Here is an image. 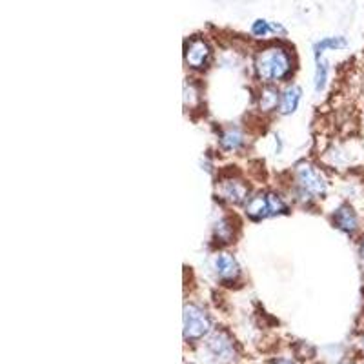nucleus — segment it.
Listing matches in <instances>:
<instances>
[{"label":"nucleus","instance_id":"6e6552de","mask_svg":"<svg viewBox=\"0 0 364 364\" xmlns=\"http://www.w3.org/2000/svg\"><path fill=\"white\" fill-rule=\"evenodd\" d=\"M213 269H215L217 277L220 281H233L239 275V264L233 259L232 255L228 253H219V255L213 259Z\"/></svg>","mask_w":364,"mask_h":364},{"label":"nucleus","instance_id":"4468645a","mask_svg":"<svg viewBox=\"0 0 364 364\" xmlns=\"http://www.w3.org/2000/svg\"><path fill=\"white\" fill-rule=\"evenodd\" d=\"M279 100H281V95H279V91L273 90V87H268V90L262 91L261 108L264 109V112H272V109H277Z\"/></svg>","mask_w":364,"mask_h":364},{"label":"nucleus","instance_id":"9d476101","mask_svg":"<svg viewBox=\"0 0 364 364\" xmlns=\"http://www.w3.org/2000/svg\"><path fill=\"white\" fill-rule=\"evenodd\" d=\"M301 87H286L281 93V100H279V113H281V115H291V113H295V109L299 108V102H301Z\"/></svg>","mask_w":364,"mask_h":364},{"label":"nucleus","instance_id":"9b49d317","mask_svg":"<svg viewBox=\"0 0 364 364\" xmlns=\"http://www.w3.org/2000/svg\"><path fill=\"white\" fill-rule=\"evenodd\" d=\"M242 144H245V136L237 128L226 129L223 136H220V148L226 149V151H235Z\"/></svg>","mask_w":364,"mask_h":364},{"label":"nucleus","instance_id":"f03ea898","mask_svg":"<svg viewBox=\"0 0 364 364\" xmlns=\"http://www.w3.org/2000/svg\"><path fill=\"white\" fill-rule=\"evenodd\" d=\"M286 210H288L286 204L275 193H257L255 197H250L246 203V215L255 220L281 215V213H286Z\"/></svg>","mask_w":364,"mask_h":364},{"label":"nucleus","instance_id":"f3484780","mask_svg":"<svg viewBox=\"0 0 364 364\" xmlns=\"http://www.w3.org/2000/svg\"><path fill=\"white\" fill-rule=\"evenodd\" d=\"M273 364H295V363H294V360H290V359H277Z\"/></svg>","mask_w":364,"mask_h":364},{"label":"nucleus","instance_id":"dca6fc26","mask_svg":"<svg viewBox=\"0 0 364 364\" xmlns=\"http://www.w3.org/2000/svg\"><path fill=\"white\" fill-rule=\"evenodd\" d=\"M359 255H360V261L364 262V235H363V239H360V242H359Z\"/></svg>","mask_w":364,"mask_h":364},{"label":"nucleus","instance_id":"39448f33","mask_svg":"<svg viewBox=\"0 0 364 364\" xmlns=\"http://www.w3.org/2000/svg\"><path fill=\"white\" fill-rule=\"evenodd\" d=\"M210 46L203 38H191L186 44V50H184V60L190 68L193 70H203L206 68L208 60H210Z\"/></svg>","mask_w":364,"mask_h":364},{"label":"nucleus","instance_id":"f8f14e48","mask_svg":"<svg viewBox=\"0 0 364 364\" xmlns=\"http://www.w3.org/2000/svg\"><path fill=\"white\" fill-rule=\"evenodd\" d=\"M346 44H348L346 38L343 37L323 38V41L317 42V44L314 46L315 58H321V55H323L326 50H343V48H346Z\"/></svg>","mask_w":364,"mask_h":364},{"label":"nucleus","instance_id":"0eeeda50","mask_svg":"<svg viewBox=\"0 0 364 364\" xmlns=\"http://www.w3.org/2000/svg\"><path fill=\"white\" fill-rule=\"evenodd\" d=\"M333 226L348 235H353L359 230V217H357L355 210L350 204H343L337 208L333 213Z\"/></svg>","mask_w":364,"mask_h":364},{"label":"nucleus","instance_id":"1a4fd4ad","mask_svg":"<svg viewBox=\"0 0 364 364\" xmlns=\"http://www.w3.org/2000/svg\"><path fill=\"white\" fill-rule=\"evenodd\" d=\"M220 195H223V199H226L228 203L240 204L248 199V188H246L245 182L230 178V181L223 182V186H220Z\"/></svg>","mask_w":364,"mask_h":364},{"label":"nucleus","instance_id":"f257e3e1","mask_svg":"<svg viewBox=\"0 0 364 364\" xmlns=\"http://www.w3.org/2000/svg\"><path fill=\"white\" fill-rule=\"evenodd\" d=\"M291 71V58L282 48H266L255 57V73L262 82H277Z\"/></svg>","mask_w":364,"mask_h":364},{"label":"nucleus","instance_id":"2eb2a0df","mask_svg":"<svg viewBox=\"0 0 364 364\" xmlns=\"http://www.w3.org/2000/svg\"><path fill=\"white\" fill-rule=\"evenodd\" d=\"M315 60H317V68H315V90L323 91L328 80V64L321 60V58H315Z\"/></svg>","mask_w":364,"mask_h":364},{"label":"nucleus","instance_id":"7ed1b4c3","mask_svg":"<svg viewBox=\"0 0 364 364\" xmlns=\"http://www.w3.org/2000/svg\"><path fill=\"white\" fill-rule=\"evenodd\" d=\"M184 339L186 341H200L204 336H208L211 330V318L204 308L197 304H186L184 306Z\"/></svg>","mask_w":364,"mask_h":364},{"label":"nucleus","instance_id":"20e7f679","mask_svg":"<svg viewBox=\"0 0 364 364\" xmlns=\"http://www.w3.org/2000/svg\"><path fill=\"white\" fill-rule=\"evenodd\" d=\"M295 177H297V184L302 193L310 195V197H321V195L326 193V178H324V175L315 166L302 162V164L297 166V170H295Z\"/></svg>","mask_w":364,"mask_h":364},{"label":"nucleus","instance_id":"ddd939ff","mask_svg":"<svg viewBox=\"0 0 364 364\" xmlns=\"http://www.w3.org/2000/svg\"><path fill=\"white\" fill-rule=\"evenodd\" d=\"M272 31H281L282 33L284 29H282L279 24H269L268 21H264V18H259V21L253 22V26H252V33L255 35V37L264 38V37H268Z\"/></svg>","mask_w":364,"mask_h":364},{"label":"nucleus","instance_id":"423d86ee","mask_svg":"<svg viewBox=\"0 0 364 364\" xmlns=\"http://www.w3.org/2000/svg\"><path fill=\"white\" fill-rule=\"evenodd\" d=\"M208 352L215 357L219 363H228L235 355V348H233V341L226 333H215L208 341Z\"/></svg>","mask_w":364,"mask_h":364}]
</instances>
